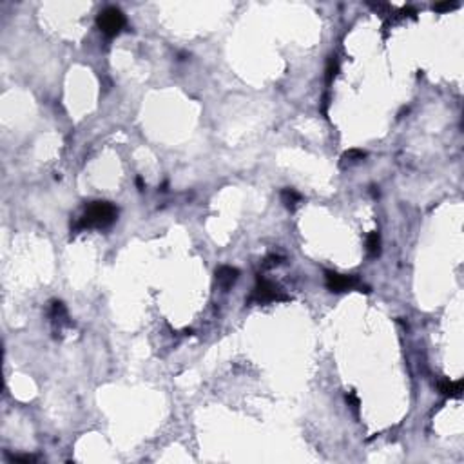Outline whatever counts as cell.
<instances>
[{
  "mask_svg": "<svg viewBox=\"0 0 464 464\" xmlns=\"http://www.w3.org/2000/svg\"><path fill=\"white\" fill-rule=\"evenodd\" d=\"M337 71H339L337 58H335V56H330L328 62H326V82H328V84L335 78V74H337Z\"/></svg>",
  "mask_w": 464,
  "mask_h": 464,
  "instance_id": "obj_9",
  "label": "cell"
},
{
  "mask_svg": "<svg viewBox=\"0 0 464 464\" xmlns=\"http://www.w3.org/2000/svg\"><path fill=\"white\" fill-rule=\"evenodd\" d=\"M126 15L122 13L118 8H105L103 11H100L96 19L98 29L107 37H116L122 29L126 28Z\"/></svg>",
  "mask_w": 464,
  "mask_h": 464,
  "instance_id": "obj_2",
  "label": "cell"
},
{
  "mask_svg": "<svg viewBox=\"0 0 464 464\" xmlns=\"http://www.w3.org/2000/svg\"><path fill=\"white\" fill-rule=\"evenodd\" d=\"M238 278H240V270L234 269V267H228V265H223L216 270V281L223 290L230 288L238 281Z\"/></svg>",
  "mask_w": 464,
  "mask_h": 464,
  "instance_id": "obj_5",
  "label": "cell"
},
{
  "mask_svg": "<svg viewBox=\"0 0 464 464\" xmlns=\"http://www.w3.org/2000/svg\"><path fill=\"white\" fill-rule=\"evenodd\" d=\"M457 6H459L457 2H441V4L433 6V10L435 11H451V10H455Z\"/></svg>",
  "mask_w": 464,
  "mask_h": 464,
  "instance_id": "obj_11",
  "label": "cell"
},
{
  "mask_svg": "<svg viewBox=\"0 0 464 464\" xmlns=\"http://www.w3.org/2000/svg\"><path fill=\"white\" fill-rule=\"evenodd\" d=\"M367 251L372 258H377L381 254V236L377 232H372L367 238Z\"/></svg>",
  "mask_w": 464,
  "mask_h": 464,
  "instance_id": "obj_8",
  "label": "cell"
},
{
  "mask_svg": "<svg viewBox=\"0 0 464 464\" xmlns=\"http://www.w3.org/2000/svg\"><path fill=\"white\" fill-rule=\"evenodd\" d=\"M118 216V209L111 201H93L82 214L76 228H103L109 227Z\"/></svg>",
  "mask_w": 464,
  "mask_h": 464,
  "instance_id": "obj_1",
  "label": "cell"
},
{
  "mask_svg": "<svg viewBox=\"0 0 464 464\" xmlns=\"http://www.w3.org/2000/svg\"><path fill=\"white\" fill-rule=\"evenodd\" d=\"M325 283L330 292H346V290H356V288H363L365 292H368V288L363 287L358 276L337 274V272H332V270L325 272Z\"/></svg>",
  "mask_w": 464,
  "mask_h": 464,
  "instance_id": "obj_4",
  "label": "cell"
},
{
  "mask_svg": "<svg viewBox=\"0 0 464 464\" xmlns=\"http://www.w3.org/2000/svg\"><path fill=\"white\" fill-rule=\"evenodd\" d=\"M367 156V154L363 153V151H358V149H352V151H348V153H344L343 158L344 160H350V162H358V160H363Z\"/></svg>",
  "mask_w": 464,
  "mask_h": 464,
  "instance_id": "obj_10",
  "label": "cell"
},
{
  "mask_svg": "<svg viewBox=\"0 0 464 464\" xmlns=\"http://www.w3.org/2000/svg\"><path fill=\"white\" fill-rule=\"evenodd\" d=\"M439 390L446 397H460L462 394V381H442L439 383Z\"/></svg>",
  "mask_w": 464,
  "mask_h": 464,
  "instance_id": "obj_6",
  "label": "cell"
},
{
  "mask_svg": "<svg viewBox=\"0 0 464 464\" xmlns=\"http://www.w3.org/2000/svg\"><path fill=\"white\" fill-rule=\"evenodd\" d=\"M281 201L285 203V207L290 210H294L297 205L301 203V194L296 192L294 189H283L281 190Z\"/></svg>",
  "mask_w": 464,
  "mask_h": 464,
  "instance_id": "obj_7",
  "label": "cell"
},
{
  "mask_svg": "<svg viewBox=\"0 0 464 464\" xmlns=\"http://www.w3.org/2000/svg\"><path fill=\"white\" fill-rule=\"evenodd\" d=\"M283 299H288L287 294L281 290V287H278L276 283L269 281L265 278H258V283H256L254 292L251 296L252 303H270V301H283Z\"/></svg>",
  "mask_w": 464,
  "mask_h": 464,
  "instance_id": "obj_3",
  "label": "cell"
},
{
  "mask_svg": "<svg viewBox=\"0 0 464 464\" xmlns=\"http://www.w3.org/2000/svg\"><path fill=\"white\" fill-rule=\"evenodd\" d=\"M279 256H269L267 260H265V263H263V267L265 269H270V267H276V265H279Z\"/></svg>",
  "mask_w": 464,
  "mask_h": 464,
  "instance_id": "obj_13",
  "label": "cell"
},
{
  "mask_svg": "<svg viewBox=\"0 0 464 464\" xmlns=\"http://www.w3.org/2000/svg\"><path fill=\"white\" fill-rule=\"evenodd\" d=\"M11 460H22V462H33V460H37L33 455H15V457H11Z\"/></svg>",
  "mask_w": 464,
  "mask_h": 464,
  "instance_id": "obj_14",
  "label": "cell"
},
{
  "mask_svg": "<svg viewBox=\"0 0 464 464\" xmlns=\"http://www.w3.org/2000/svg\"><path fill=\"white\" fill-rule=\"evenodd\" d=\"M346 403L352 406V410H356L358 412L359 410V399H358V395H356V392H348L346 394Z\"/></svg>",
  "mask_w": 464,
  "mask_h": 464,
  "instance_id": "obj_12",
  "label": "cell"
}]
</instances>
